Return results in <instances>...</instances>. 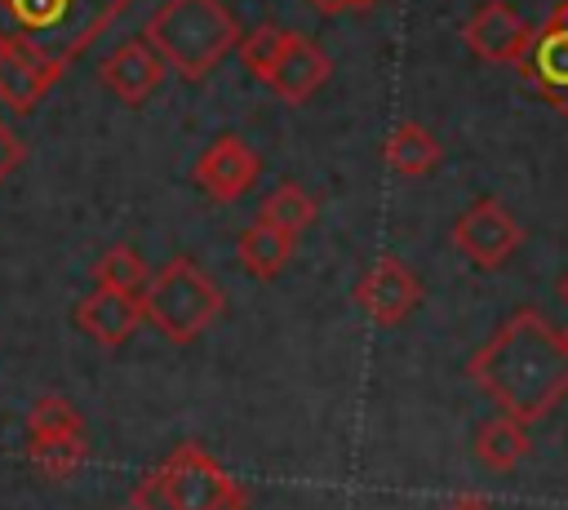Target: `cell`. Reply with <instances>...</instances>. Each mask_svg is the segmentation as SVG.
Returning <instances> with one entry per match:
<instances>
[{
	"label": "cell",
	"instance_id": "cell-1",
	"mask_svg": "<svg viewBox=\"0 0 568 510\" xmlns=\"http://www.w3.org/2000/svg\"><path fill=\"white\" fill-rule=\"evenodd\" d=\"M466 381L506 417L532 426L568 399V341L541 310L519 306L466 359Z\"/></svg>",
	"mask_w": 568,
	"mask_h": 510
},
{
	"label": "cell",
	"instance_id": "cell-2",
	"mask_svg": "<svg viewBox=\"0 0 568 510\" xmlns=\"http://www.w3.org/2000/svg\"><path fill=\"white\" fill-rule=\"evenodd\" d=\"M142 35L182 80H204L240 44V22L222 0H164Z\"/></svg>",
	"mask_w": 568,
	"mask_h": 510
},
{
	"label": "cell",
	"instance_id": "cell-3",
	"mask_svg": "<svg viewBox=\"0 0 568 510\" xmlns=\"http://www.w3.org/2000/svg\"><path fill=\"white\" fill-rule=\"evenodd\" d=\"M138 302H142V324H151L173 346H191L195 337H204L226 306L222 288L191 257H173L160 271H151Z\"/></svg>",
	"mask_w": 568,
	"mask_h": 510
},
{
	"label": "cell",
	"instance_id": "cell-4",
	"mask_svg": "<svg viewBox=\"0 0 568 510\" xmlns=\"http://www.w3.org/2000/svg\"><path fill=\"white\" fill-rule=\"evenodd\" d=\"M155 475L182 510H244L248 506L244 483H235L200 443H178L155 466Z\"/></svg>",
	"mask_w": 568,
	"mask_h": 510
},
{
	"label": "cell",
	"instance_id": "cell-5",
	"mask_svg": "<svg viewBox=\"0 0 568 510\" xmlns=\"http://www.w3.org/2000/svg\"><path fill=\"white\" fill-rule=\"evenodd\" d=\"M453 244H457V253H462L470 266L497 271V266H506L510 253L524 244V226L510 217V208H506L501 200L484 195V200H475V204H466V208L457 213V222H453Z\"/></svg>",
	"mask_w": 568,
	"mask_h": 510
},
{
	"label": "cell",
	"instance_id": "cell-6",
	"mask_svg": "<svg viewBox=\"0 0 568 510\" xmlns=\"http://www.w3.org/2000/svg\"><path fill=\"white\" fill-rule=\"evenodd\" d=\"M515 71L524 75L528 89L541 93V102H550L559 115H568V0H559L550 9V18L532 31Z\"/></svg>",
	"mask_w": 568,
	"mask_h": 510
},
{
	"label": "cell",
	"instance_id": "cell-7",
	"mask_svg": "<svg viewBox=\"0 0 568 510\" xmlns=\"http://www.w3.org/2000/svg\"><path fill=\"white\" fill-rule=\"evenodd\" d=\"M262 177V160L257 151L240 137V133H217L200 155H195V169H191V182L213 200V204H235L244 200Z\"/></svg>",
	"mask_w": 568,
	"mask_h": 510
},
{
	"label": "cell",
	"instance_id": "cell-8",
	"mask_svg": "<svg viewBox=\"0 0 568 510\" xmlns=\"http://www.w3.org/2000/svg\"><path fill=\"white\" fill-rule=\"evenodd\" d=\"M355 306L377 324V328H395L404 324L417 306H422V279L413 266H404L399 257H377L359 284H355Z\"/></svg>",
	"mask_w": 568,
	"mask_h": 510
},
{
	"label": "cell",
	"instance_id": "cell-9",
	"mask_svg": "<svg viewBox=\"0 0 568 510\" xmlns=\"http://www.w3.org/2000/svg\"><path fill=\"white\" fill-rule=\"evenodd\" d=\"M462 40H466V49H470L479 62H488V67H515V62L524 58L528 40H532V27L524 22V13H519L515 4H506V0H484V4L466 18Z\"/></svg>",
	"mask_w": 568,
	"mask_h": 510
},
{
	"label": "cell",
	"instance_id": "cell-10",
	"mask_svg": "<svg viewBox=\"0 0 568 510\" xmlns=\"http://www.w3.org/2000/svg\"><path fill=\"white\" fill-rule=\"evenodd\" d=\"M98 80L124 102V106H142L160 80H164V58L146 44V35H133L124 44H115L102 62H98Z\"/></svg>",
	"mask_w": 568,
	"mask_h": 510
},
{
	"label": "cell",
	"instance_id": "cell-11",
	"mask_svg": "<svg viewBox=\"0 0 568 510\" xmlns=\"http://www.w3.org/2000/svg\"><path fill=\"white\" fill-rule=\"evenodd\" d=\"M328 80V53L311 40V35H288L284 40V49H280V58L271 62V71H266V89L280 98V102H288V106H302L320 84Z\"/></svg>",
	"mask_w": 568,
	"mask_h": 510
},
{
	"label": "cell",
	"instance_id": "cell-12",
	"mask_svg": "<svg viewBox=\"0 0 568 510\" xmlns=\"http://www.w3.org/2000/svg\"><path fill=\"white\" fill-rule=\"evenodd\" d=\"M62 67H67L62 58H49L36 49H0V102L18 115L36 111V102L53 89Z\"/></svg>",
	"mask_w": 568,
	"mask_h": 510
},
{
	"label": "cell",
	"instance_id": "cell-13",
	"mask_svg": "<svg viewBox=\"0 0 568 510\" xmlns=\"http://www.w3.org/2000/svg\"><path fill=\"white\" fill-rule=\"evenodd\" d=\"M75 324L80 333H89L98 346L115 350L124 346L138 324H142V302L133 293H115V288H93L89 297L75 302Z\"/></svg>",
	"mask_w": 568,
	"mask_h": 510
},
{
	"label": "cell",
	"instance_id": "cell-14",
	"mask_svg": "<svg viewBox=\"0 0 568 510\" xmlns=\"http://www.w3.org/2000/svg\"><path fill=\"white\" fill-rule=\"evenodd\" d=\"M439 155H444V151H439L435 133H430L426 124H417V120L395 124L390 137L382 142V160H386V169L399 173V177H426V173L439 164Z\"/></svg>",
	"mask_w": 568,
	"mask_h": 510
},
{
	"label": "cell",
	"instance_id": "cell-15",
	"mask_svg": "<svg viewBox=\"0 0 568 510\" xmlns=\"http://www.w3.org/2000/svg\"><path fill=\"white\" fill-rule=\"evenodd\" d=\"M528 452H532L528 426L515 421V417H506V412H501V417H488V421L479 426V435H475V457H479V466H488V470H497V475L515 470Z\"/></svg>",
	"mask_w": 568,
	"mask_h": 510
},
{
	"label": "cell",
	"instance_id": "cell-16",
	"mask_svg": "<svg viewBox=\"0 0 568 510\" xmlns=\"http://www.w3.org/2000/svg\"><path fill=\"white\" fill-rule=\"evenodd\" d=\"M235 257L253 279H275L293 257V235H284V231H275L266 222H253V226L240 231Z\"/></svg>",
	"mask_w": 568,
	"mask_h": 510
},
{
	"label": "cell",
	"instance_id": "cell-17",
	"mask_svg": "<svg viewBox=\"0 0 568 510\" xmlns=\"http://www.w3.org/2000/svg\"><path fill=\"white\" fill-rule=\"evenodd\" d=\"M4 9H9V18L22 27V35L36 44V49H44V53H53V35L71 22V13L80 9V4H98V0H0ZM58 58V53H53ZM67 62V58H62Z\"/></svg>",
	"mask_w": 568,
	"mask_h": 510
},
{
	"label": "cell",
	"instance_id": "cell-18",
	"mask_svg": "<svg viewBox=\"0 0 568 510\" xmlns=\"http://www.w3.org/2000/svg\"><path fill=\"white\" fill-rule=\"evenodd\" d=\"M320 217V204H315V195H306L297 182H280L266 200H262V208H257V222H266V226H275V231H284V235H302L311 222Z\"/></svg>",
	"mask_w": 568,
	"mask_h": 510
},
{
	"label": "cell",
	"instance_id": "cell-19",
	"mask_svg": "<svg viewBox=\"0 0 568 510\" xmlns=\"http://www.w3.org/2000/svg\"><path fill=\"white\" fill-rule=\"evenodd\" d=\"M89 452V435H27V461L44 479H71Z\"/></svg>",
	"mask_w": 568,
	"mask_h": 510
},
{
	"label": "cell",
	"instance_id": "cell-20",
	"mask_svg": "<svg viewBox=\"0 0 568 510\" xmlns=\"http://www.w3.org/2000/svg\"><path fill=\"white\" fill-rule=\"evenodd\" d=\"M146 262H142V253L133 248V244H111L98 262H93V279H98V288H115V293H142V284H146Z\"/></svg>",
	"mask_w": 568,
	"mask_h": 510
},
{
	"label": "cell",
	"instance_id": "cell-21",
	"mask_svg": "<svg viewBox=\"0 0 568 510\" xmlns=\"http://www.w3.org/2000/svg\"><path fill=\"white\" fill-rule=\"evenodd\" d=\"M27 435H84V417L62 395H40L27 408Z\"/></svg>",
	"mask_w": 568,
	"mask_h": 510
},
{
	"label": "cell",
	"instance_id": "cell-22",
	"mask_svg": "<svg viewBox=\"0 0 568 510\" xmlns=\"http://www.w3.org/2000/svg\"><path fill=\"white\" fill-rule=\"evenodd\" d=\"M288 35H293V31H288V27H275V22H262V27H253L248 35H240L235 53H240V62L248 67V75L266 80L271 62L280 58V49H284V40H288Z\"/></svg>",
	"mask_w": 568,
	"mask_h": 510
},
{
	"label": "cell",
	"instance_id": "cell-23",
	"mask_svg": "<svg viewBox=\"0 0 568 510\" xmlns=\"http://www.w3.org/2000/svg\"><path fill=\"white\" fill-rule=\"evenodd\" d=\"M129 506H133V510H182V506L169 497V488L160 483V475H155V470H151V475H142V479L133 483Z\"/></svg>",
	"mask_w": 568,
	"mask_h": 510
},
{
	"label": "cell",
	"instance_id": "cell-24",
	"mask_svg": "<svg viewBox=\"0 0 568 510\" xmlns=\"http://www.w3.org/2000/svg\"><path fill=\"white\" fill-rule=\"evenodd\" d=\"M311 9H320L324 18H337V13H346V0H306Z\"/></svg>",
	"mask_w": 568,
	"mask_h": 510
},
{
	"label": "cell",
	"instance_id": "cell-25",
	"mask_svg": "<svg viewBox=\"0 0 568 510\" xmlns=\"http://www.w3.org/2000/svg\"><path fill=\"white\" fill-rule=\"evenodd\" d=\"M444 510H493L488 501H479V497H457V501H448Z\"/></svg>",
	"mask_w": 568,
	"mask_h": 510
},
{
	"label": "cell",
	"instance_id": "cell-26",
	"mask_svg": "<svg viewBox=\"0 0 568 510\" xmlns=\"http://www.w3.org/2000/svg\"><path fill=\"white\" fill-rule=\"evenodd\" d=\"M373 4H382V0H346V13L351 9H373Z\"/></svg>",
	"mask_w": 568,
	"mask_h": 510
},
{
	"label": "cell",
	"instance_id": "cell-27",
	"mask_svg": "<svg viewBox=\"0 0 568 510\" xmlns=\"http://www.w3.org/2000/svg\"><path fill=\"white\" fill-rule=\"evenodd\" d=\"M559 297H564V302H568V275H564V279H559Z\"/></svg>",
	"mask_w": 568,
	"mask_h": 510
},
{
	"label": "cell",
	"instance_id": "cell-28",
	"mask_svg": "<svg viewBox=\"0 0 568 510\" xmlns=\"http://www.w3.org/2000/svg\"><path fill=\"white\" fill-rule=\"evenodd\" d=\"M564 341H568V328H564Z\"/></svg>",
	"mask_w": 568,
	"mask_h": 510
}]
</instances>
